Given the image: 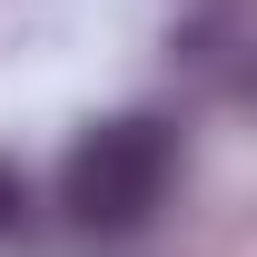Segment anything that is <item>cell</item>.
Segmentation results:
<instances>
[{"instance_id":"obj_2","label":"cell","mask_w":257,"mask_h":257,"mask_svg":"<svg viewBox=\"0 0 257 257\" xmlns=\"http://www.w3.org/2000/svg\"><path fill=\"white\" fill-rule=\"evenodd\" d=\"M20 218H30V178L20 159H0V237H20Z\"/></svg>"},{"instance_id":"obj_3","label":"cell","mask_w":257,"mask_h":257,"mask_svg":"<svg viewBox=\"0 0 257 257\" xmlns=\"http://www.w3.org/2000/svg\"><path fill=\"white\" fill-rule=\"evenodd\" d=\"M237 50H247V60H237V79H227V89H237V99L257 109V40H237Z\"/></svg>"},{"instance_id":"obj_1","label":"cell","mask_w":257,"mask_h":257,"mask_svg":"<svg viewBox=\"0 0 257 257\" xmlns=\"http://www.w3.org/2000/svg\"><path fill=\"white\" fill-rule=\"evenodd\" d=\"M168 178H178V128L168 119H149V109L139 119H99L60 168V208L89 237H119V227H139L168 198Z\"/></svg>"}]
</instances>
